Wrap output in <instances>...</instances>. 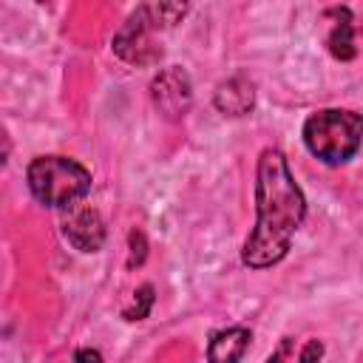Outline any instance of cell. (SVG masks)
Wrapping results in <instances>:
<instances>
[{"mask_svg": "<svg viewBox=\"0 0 363 363\" xmlns=\"http://www.w3.org/2000/svg\"><path fill=\"white\" fill-rule=\"evenodd\" d=\"M153 286L150 284H142L136 292H133V303L125 309V318L128 320H142L150 315V306H153Z\"/></svg>", "mask_w": 363, "mask_h": 363, "instance_id": "30bf717a", "label": "cell"}, {"mask_svg": "<svg viewBox=\"0 0 363 363\" xmlns=\"http://www.w3.org/2000/svg\"><path fill=\"white\" fill-rule=\"evenodd\" d=\"M326 17H335V26L329 31V51L337 60H352L357 54L354 48V28H352V11L349 9H329Z\"/></svg>", "mask_w": 363, "mask_h": 363, "instance_id": "9c48e42d", "label": "cell"}, {"mask_svg": "<svg viewBox=\"0 0 363 363\" xmlns=\"http://www.w3.org/2000/svg\"><path fill=\"white\" fill-rule=\"evenodd\" d=\"M303 145L323 164H346L363 145V116L343 108L315 111L303 122Z\"/></svg>", "mask_w": 363, "mask_h": 363, "instance_id": "7a4b0ae2", "label": "cell"}, {"mask_svg": "<svg viewBox=\"0 0 363 363\" xmlns=\"http://www.w3.org/2000/svg\"><path fill=\"white\" fill-rule=\"evenodd\" d=\"M250 329L247 326H227L210 337L207 360L210 363H238L250 349Z\"/></svg>", "mask_w": 363, "mask_h": 363, "instance_id": "ba28073f", "label": "cell"}, {"mask_svg": "<svg viewBox=\"0 0 363 363\" xmlns=\"http://www.w3.org/2000/svg\"><path fill=\"white\" fill-rule=\"evenodd\" d=\"M213 105L224 116H244L255 105V85L247 77H230L213 94Z\"/></svg>", "mask_w": 363, "mask_h": 363, "instance_id": "52a82bcc", "label": "cell"}, {"mask_svg": "<svg viewBox=\"0 0 363 363\" xmlns=\"http://www.w3.org/2000/svg\"><path fill=\"white\" fill-rule=\"evenodd\" d=\"M60 227L68 244L79 252H96L105 244V221L94 207H82V204L68 207Z\"/></svg>", "mask_w": 363, "mask_h": 363, "instance_id": "8992f818", "label": "cell"}, {"mask_svg": "<svg viewBox=\"0 0 363 363\" xmlns=\"http://www.w3.org/2000/svg\"><path fill=\"white\" fill-rule=\"evenodd\" d=\"M28 190L48 207H74L91 190V173L85 164L68 156H37L28 170Z\"/></svg>", "mask_w": 363, "mask_h": 363, "instance_id": "277c9868", "label": "cell"}, {"mask_svg": "<svg viewBox=\"0 0 363 363\" xmlns=\"http://www.w3.org/2000/svg\"><path fill=\"white\" fill-rule=\"evenodd\" d=\"M74 363H102V354L96 349H79L74 354Z\"/></svg>", "mask_w": 363, "mask_h": 363, "instance_id": "4fadbf2b", "label": "cell"}, {"mask_svg": "<svg viewBox=\"0 0 363 363\" xmlns=\"http://www.w3.org/2000/svg\"><path fill=\"white\" fill-rule=\"evenodd\" d=\"M286 349H289V343L284 340V343H281V349H278L275 354H269V360H267V363H281V360H284V354H286Z\"/></svg>", "mask_w": 363, "mask_h": 363, "instance_id": "5bb4252c", "label": "cell"}, {"mask_svg": "<svg viewBox=\"0 0 363 363\" xmlns=\"http://www.w3.org/2000/svg\"><path fill=\"white\" fill-rule=\"evenodd\" d=\"M306 216V199L278 147H264L255 170V227L244 241L241 261L250 269L278 264Z\"/></svg>", "mask_w": 363, "mask_h": 363, "instance_id": "6da1fadb", "label": "cell"}, {"mask_svg": "<svg viewBox=\"0 0 363 363\" xmlns=\"http://www.w3.org/2000/svg\"><path fill=\"white\" fill-rule=\"evenodd\" d=\"M187 14V3H147L139 6L122 28L113 34V51L130 65H153L162 57V48L153 40L156 28L176 26Z\"/></svg>", "mask_w": 363, "mask_h": 363, "instance_id": "3957f363", "label": "cell"}, {"mask_svg": "<svg viewBox=\"0 0 363 363\" xmlns=\"http://www.w3.org/2000/svg\"><path fill=\"white\" fill-rule=\"evenodd\" d=\"M323 357V343L320 340H306V346L298 354V363H318Z\"/></svg>", "mask_w": 363, "mask_h": 363, "instance_id": "7c38bea8", "label": "cell"}, {"mask_svg": "<svg viewBox=\"0 0 363 363\" xmlns=\"http://www.w3.org/2000/svg\"><path fill=\"white\" fill-rule=\"evenodd\" d=\"M128 267L130 269H136V267H142L145 264V258H147V238H145V233L142 230H130L128 233Z\"/></svg>", "mask_w": 363, "mask_h": 363, "instance_id": "8fae6325", "label": "cell"}, {"mask_svg": "<svg viewBox=\"0 0 363 363\" xmlns=\"http://www.w3.org/2000/svg\"><path fill=\"white\" fill-rule=\"evenodd\" d=\"M150 99L164 119L170 122L182 119L193 105V85H190L187 71L179 65L162 68L150 82Z\"/></svg>", "mask_w": 363, "mask_h": 363, "instance_id": "5b68a950", "label": "cell"}]
</instances>
